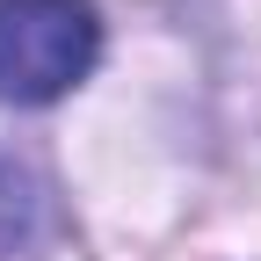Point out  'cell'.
I'll return each mask as SVG.
<instances>
[{
  "instance_id": "obj_1",
  "label": "cell",
  "mask_w": 261,
  "mask_h": 261,
  "mask_svg": "<svg viewBox=\"0 0 261 261\" xmlns=\"http://www.w3.org/2000/svg\"><path fill=\"white\" fill-rule=\"evenodd\" d=\"M102 65L94 0H0V102L51 109Z\"/></svg>"
},
{
  "instance_id": "obj_2",
  "label": "cell",
  "mask_w": 261,
  "mask_h": 261,
  "mask_svg": "<svg viewBox=\"0 0 261 261\" xmlns=\"http://www.w3.org/2000/svg\"><path fill=\"white\" fill-rule=\"evenodd\" d=\"M65 240V211L29 160L0 152V261H44Z\"/></svg>"
}]
</instances>
